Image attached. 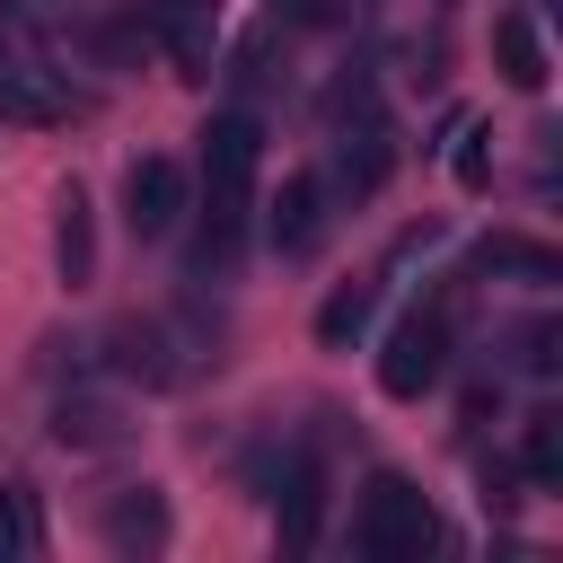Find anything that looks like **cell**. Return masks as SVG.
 <instances>
[{
    "label": "cell",
    "mask_w": 563,
    "mask_h": 563,
    "mask_svg": "<svg viewBox=\"0 0 563 563\" xmlns=\"http://www.w3.org/2000/svg\"><path fill=\"white\" fill-rule=\"evenodd\" d=\"M431 545H440L431 493L378 466V475L361 484V501H352V554H361V563H422Z\"/></svg>",
    "instance_id": "1"
},
{
    "label": "cell",
    "mask_w": 563,
    "mask_h": 563,
    "mask_svg": "<svg viewBox=\"0 0 563 563\" xmlns=\"http://www.w3.org/2000/svg\"><path fill=\"white\" fill-rule=\"evenodd\" d=\"M255 176H264V123L246 106H220L202 123V211L255 220Z\"/></svg>",
    "instance_id": "2"
},
{
    "label": "cell",
    "mask_w": 563,
    "mask_h": 563,
    "mask_svg": "<svg viewBox=\"0 0 563 563\" xmlns=\"http://www.w3.org/2000/svg\"><path fill=\"white\" fill-rule=\"evenodd\" d=\"M79 106L88 97L70 88V70L44 44H26V35L0 26V123H70Z\"/></svg>",
    "instance_id": "3"
},
{
    "label": "cell",
    "mask_w": 563,
    "mask_h": 563,
    "mask_svg": "<svg viewBox=\"0 0 563 563\" xmlns=\"http://www.w3.org/2000/svg\"><path fill=\"white\" fill-rule=\"evenodd\" d=\"M449 308H405L396 325H387V343H378V387L396 396V405H413V396H431L440 378H449Z\"/></svg>",
    "instance_id": "4"
},
{
    "label": "cell",
    "mask_w": 563,
    "mask_h": 563,
    "mask_svg": "<svg viewBox=\"0 0 563 563\" xmlns=\"http://www.w3.org/2000/svg\"><path fill=\"white\" fill-rule=\"evenodd\" d=\"M264 493H273V537L290 554H308L325 537V457L317 449H282L264 457Z\"/></svg>",
    "instance_id": "5"
},
{
    "label": "cell",
    "mask_w": 563,
    "mask_h": 563,
    "mask_svg": "<svg viewBox=\"0 0 563 563\" xmlns=\"http://www.w3.org/2000/svg\"><path fill=\"white\" fill-rule=\"evenodd\" d=\"M185 211H194V176H185L176 158L150 150V158L123 167V220H132V238H176Z\"/></svg>",
    "instance_id": "6"
},
{
    "label": "cell",
    "mask_w": 563,
    "mask_h": 563,
    "mask_svg": "<svg viewBox=\"0 0 563 563\" xmlns=\"http://www.w3.org/2000/svg\"><path fill=\"white\" fill-rule=\"evenodd\" d=\"M194 361H202V334H185V325H167V317L114 325V369L141 378V387H176V378H194Z\"/></svg>",
    "instance_id": "7"
},
{
    "label": "cell",
    "mask_w": 563,
    "mask_h": 563,
    "mask_svg": "<svg viewBox=\"0 0 563 563\" xmlns=\"http://www.w3.org/2000/svg\"><path fill=\"white\" fill-rule=\"evenodd\" d=\"M325 202H334V194H325V176H282L273 220H264V246H273V255H290V264H299V255H317V246H325V220H334Z\"/></svg>",
    "instance_id": "8"
},
{
    "label": "cell",
    "mask_w": 563,
    "mask_h": 563,
    "mask_svg": "<svg viewBox=\"0 0 563 563\" xmlns=\"http://www.w3.org/2000/svg\"><path fill=\"white\" fill-rule=\"evenodd\" d=\"M211 26H220V0H141V35H158L185 79L211 70Z\"/></svg>",
    "instance_id": "9"
},
{
    "label": "cell",
    "mask_w": 563,
    "mask_h": 563,
    "mask_svg": "<svg viewBox=\"0 0 563 563\" xmlns=\"http://www.w3.org/2000/svg\"><path fill=\"white\" fill-rule=\"evenodd\" d=\"M387 167H396V141H387V123H378V114L334 123V185H343V194H378V185H387Z\"/></svg>",
    "instance_id": "10"
},
{
    "label": "cell",
    "mask_w": 563,
    "mask_h": 563,
    "mask_svg": "<svg viewBox=\"0 0 563 563\" xmlns=\"http://www.w3.org/2000/svg\"><path fill=\"white\" fill-rule=\"evenodd\" d=\"M106 545H114V554H158V545H167V493H158V484L114 493V501H106Z\"/></svg>",
    "instance_id": "11"
},
{
    "label": "cell",
    "mask_w": 563,
    "mask_h": 563,
    "mask_svg": "<svg viewBox=\"0 0 563 563\" xmlns=\"http://www.w3.org/2000/svg\"><path fill=\"white\" fill-rule=\"evenodd\" d=\"M62 220H53V264H62V282L70 290H88L97 282V220H88V194L79 185H62V202H53Z\"/></svg>",
    "instance_id": "12"
},
{
    "label": "cell",
    "mask_w": 563,
    "mask_h": 563,
    "mask_svg": "<svg viewBox=\"0 0 563 563\" xmlns=\"http://www.w3.org/2000/svg\"><path fill=\"white\" fill-rule=\"evenodd\" d=\"M369 317H378V273L325 290V308H317V343H325V352H352V343L369 334Z\"/></svg>",
    "instance_id": "13"
},
{
    "label": "cell",
    "mask_w": 563,
    "mask_h": 563,
    "mask_svg": "<svg viewBox=\"0 0 563 563\" xmlns=\"http://www.w3.org/2000/svg\"><path fill=\"white\" fill-rule=\"evenodd\" d=\"M493 53H501V79L510 88H528V97L545 88V44H537V18L528 9H501L493 18Z\"/></svg>",
    "instance_id": "14"
},
{
    "label": "cell",
    "mask_w": 563,
    "mask_h": 563,
    "mask_svg": "<svg viewBox=\"0 0 563 563\" xmlns=\"http://www.w3.org/2000/svg\"><path fill=\"white\" fill-rule=\"evenodd\" d=\"M466 273H519V282L545 290V282H563V255H554V246H528V238L501 229V238H484V246L466 255Z\"/></svg>",
    "instance_id": "15"
},
{
    "label": "cell",
    "mask_w": 563,
    "mask_h": 563,
    "mask_svg": "<svg viewBox=\"0 0 563 563\" xmlns=\"http://www.w3.org/2000/svg\"><path fill=\"white\" fill-rule=\"evenodd\" d=\"M53 431H62V449H114V440H123V422H114L106 396H62Z\"/></svg>",
    "instance_id": "16"
},
{
    "label": "cell",
    "mask_w": 563,
    "mask_h": 563,
    "mask_svg": "<svg viewBox=\"0 0 563 563\" xmlns=\"http://www.w3.org/2000/svg\"><path fill=\"white\" fill-rule=\"evenodd\" d=\"M26 554H44V510L26 484H0V563H26Z\"/></svg>",
    "instance_id": "17"
},
{
    "label": "cell",
    "mask_w": 563,
    "mask_h": 563,
    "mask_svg": "<svg viewBox=\"0 0 563 563\" xmlns=\"http://www.w3.org/2000/svg\"><path fill=\"white\" fill-rule=\"evenodd\" d=\"M519 466H528V484H563V413H528Z\"/></svg>",
    "instance_id": "18"
},
{
    "label": "cell",
    "mask_w": 563,
    "mask_h": 563,
    "mask_svg": "<svg viewBox=\"0 0 563 563\" xmlns=\"http://www.w3.org/2000/svg\"><path fill=\"white\" fill-rule=\"evenodd\" d=\"M264 9H273V26H299V35L343 26V0H264Z\"/></svg>",
    "instance_id": "19"
},
{
    "label": "cell",
    "mask_w": 563,
    "mask_h": 563,
    "mask_svg": "<svg viewBox=\"0 0 563 563\" xmlns=\"http://www.w3.org/2000/svg\"><path fill=\"white\" fill-rule=\"evenodd\" d=\"M510 343H519V369H537V378L563 361V325H545V317H537V325H519Z\"/></svg>",
    "instance_id": "20"
},
{
    "label": "cell",
    "mask_w": 563,
    "mask_h": 563,
    "mask_svg": "<svg viewBox=\"0 0 563 563\" xmlns=\"http://www.w3.org/2000/svg\"><path fill=\"white\" fill-rule=\"evenodd\" d=\"M457 185H466V194H484V185H493V150H484V123H466V132H457Z\"/></svg>",
    "instance_id": "21"
}]
</instances>
